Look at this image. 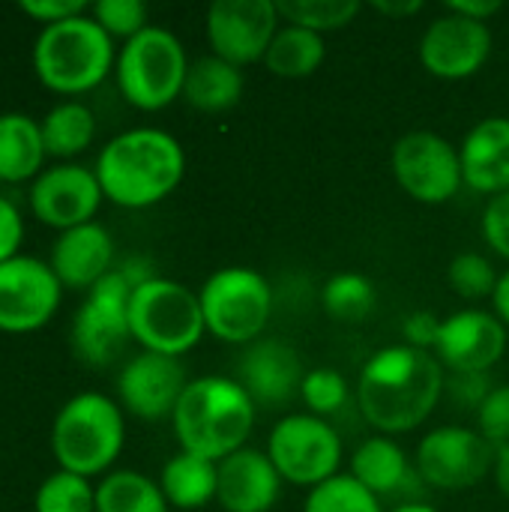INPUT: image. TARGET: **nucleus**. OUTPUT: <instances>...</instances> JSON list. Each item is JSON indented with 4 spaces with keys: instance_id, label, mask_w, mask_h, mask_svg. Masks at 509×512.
Masks as SVG:
<instances>
[{
    "instance_id": "f257e3e1",
    "label": "nucleus",
    "mask_w": 509,
    "mask_h": 512,
    "mask_svg": "<svg viewBox=\"0 0 509 512\" xmlns=\"http://www.w3.org/2000/svg\"><path fill=\"white\" fill-rule=\"evenodd\" d=\"M447 372L432 351L405 342L375 351L354 384L360 417L387 438L420 429L444 399Z\"/></svg>"
},
{
    "instance_id": "f03ea898",
    "label": "nucleus",
    "mask_w": 509,
    "mask_h": 512,
    "mask_svg": "<svg viewBox=\"0 0 509 512\" xmlns=\"http://www.w3.org/2000/svg\"><path fill=\"white\" fill-rule=\"evenodd\" d=\"M102 195L126 210H147L165 201L186 174L183 144L156 126H135L114 135L93 165Z\"/></svg>"
},
{
    "instance_id": "7ed1b4c3",
    "label": "nucleus",
    "mask_w": 509,
    "mask_h": 512,
    "mask_svg": "<svg viewBox=\"0 0 509 512\" xmlns=\"http://www.w3.org/2000/svg\"><path fill=\"white\" fill-rule=\"evenodd\" d=\"M258 420V405L243 384L228 375L192 378L183 390L171 429L183 453L222 462L246 447Z\"/></svg>"
},
{
    "instance_id": "20e7f679",
    "label": "nucleus",
    "mask_w": 509,
    "mask_h": 512,
    "mask_svg": "<svg viewBox=\"0 0 509 512\" xmlns=\"http://www.w3.org/2000/svg\"><path fill=\"white\" fill-rule=\"evenodd\" d=\"M126 420L120 402L105 393L72 396L51 423V456L60 471L78 477H105L123 453Z\"/></svg>"
},
{
    "instance_id": "39448f33",
    "label": "nucleus",
    "mask_w": 509,
    "mask_h": 512,
    "mask_svg": "<svg viewBox=\"0 0 509 512\" xmlns=\"http://www.w3.org/2000/svg\"><path fill=\"white\" fill-rule=\"evenodd\" d=\"M114 63V39L93 21L90 12L42 27L33 42V72L60 96H81L99 87Z\"/></svg>"
},
{
    "instance_id": "423d86ee",
    "label": "nucleus",
    "mask_w": 509,
    "mask_h": 512,
    "mask_svg": "<svg viewBox=\"0 0 509 512\" xmlns=\"http://www.w3.org/2000/svg\"><path fill=\"white\" fill-rule=\"evenodd\" d=\"M189 57L183 42L150 24L117 51L114 78L123 99L138 111H162L183 96V84L189 75Z\"/></svg>"
},
{
    "instance_id": "0eeeda50",
    "label": "nucleus",
    "mask_w": 509,
    "mask_h": 512,
    "mask_svg": "<svg viewBox=\"0 0 509 512\" xmlns=\"http://www.w3.org/2000/svg\"><path fill=\"white\" fill-rule=\"evenodd\" d=\"M129 330L132 342H138L141 351L177 360L207 336L198 294L183 282L165 276H156L132 291Z\"/></svg>"
},
{
    "instance_id": "6e6552de",
    "label": "nucleus",
    "mask_w": 509,
    "mask_h": 512,
    "mask_svg": "<svg viewBox=\"0 0 509 512\" xmlns=\"http://www.w3.org/2000/svg\"><path fill=\"white\" fill-rule=\"evenodd\" d=\"M204 327L225 345H252L273 318V288L252 267H222L198 291Z\"/></svg>"
},
{
    "instance_id": "1a4fd4ad",
    "label": "nucleus",
    "mask_w": 509,
    "mask_h": 512,
    "mask_svg": "<svg viewBox=\"0 0 509 512\" xmlns=\"http://www.w3.org/2000/svg\"><path fill=\"white\" fill-rule=\"evenodd\" d=\"M267 456L285 483L315 489L342 474L345 447L330 420L309 411H294L273 423L267 435Z\"/></svg>"
},
{
    "instance_id": "9d476101",
    "label": "nucleus",
    "mask_w": 509,
    "mask_h": 512,
    "mask_svg": "<svg viewBox=\"0 0 509 512\" xmlns=\"http://www.w3.org/2000/svg\"><path fill=\"white\" fill-rule=\"evenodd\" d=\"M390 165L402 192L429 207L447 204L465 189L459 147L429 129H414L402 135L393 144Z\"/></svg>"
},
{
    "instance_id": "9b49d317",
    "label": "nucleus",
    "mask_w": 509,
    "mask_h": 512,
    "mask_svg": "<svg viewBox=\"0 0 509 512\" xmlns=\"http://www.w3.org/2000/svg\"><path fill=\"white\" fill-rule=\"evenodd\" d=\"M129 297H132V285L114 267L81 300L72 318V351L84 366L102 369L114 363L126 348V342L132 339Z\"/></svg>"
},
{
    "instance_id": "f8f14e48",
    "label": "nucleus",
    "mask_w": 509,
    "mask_h": 512,
    "mask_svg": "<svg viewBox=\"0 0 509 512\" xmlns=\"http://www.w3.org/2000/svg\"><path fill=\"white\" fill-rule=\"evenodd\" d=\"M495 447L468 426H438L426 432L414 450L420 483L438 492H465L492 474Z\"/></svg>"
},
{
    "instance_id": "ddd939ff",
    "label": "nucleus",
    "mask_w": 509,
    "mask_h": 512,
    "mask_svg": "<svg viewBox=\"0 0 509 512\" xmlns=\"http://www.w3.org/2000/svg\"><path fill=\"white\" fill-rule=\"evenodd\" d=\"M279 27L282 18L273 0H216L210 3L204 21L210 54L240 69L264 63V54Z\"/></svg>"
},
{
    "instance_id": "4468645a",
    "label": "nucleus",
    "mask_w": 509,
    "mask_h": 512,
    "mask_svg": "<svg viewBox=\"0 0 509 512\" xmlns=\"http://www.w3.org/2000/svg\"><path fill=\"white\" fill-rule=\"evenodd\" d=\"M63 285L51 264L15 255L0 264V330L3 333H33L45 327L60 309Z\"/></svg>"
},
{
    "instance_id": "2eb2a0df",
    "label": "nucleus",
    "mask_w": 509,
    "mask_h": 512,
    "mask_svg": "<svg viewBox=\"0 0 509 512\" xmlns=\"http://www.w3.org/2000/svg\"><path fill=\"white\" fill-rule=\"evenodd\" d=\"M102 186L93 168L78 162H60L45 168L27 192L33 216L57 231H69L87 222H96L102 204Z\"/></svg>"
},
{
    "instance_id": "dca6fc26",
    "label": "nucleus",
    "mask_w": 509,
    "mask_h": 512,
    "mask_svg": "<svg viewBox=\"0 0 509 512\" xmlns=\"http://www.w3.org/2000/svg\"><path fill=\"white\" fill-rule=\"evenodd\" d=\"M492 45L489 24L444 12L420 36V63L441 81H465L489 63Z\"/></svg>"
},
{
    "instance_id": "f3484780",
    "label": "nucleus",
    "mask_w": 509,
    "mask_h": 512,
    "mask_svg": "<svg viewBox=\"0 0 509 512\" xmlns=\"http://www.w3.org/2000/svg\"><path fill=\"white\" fill-rule=\"evenodd\" d=\"M186 387H189L186 366L177 357L150 354V351L135 354L117 375L120 408L147 423L171 420Z\"/></svg>"
},
{
    "instance_id": "a211bd4d",
    "label": "nucleus",
    "mask_w": 509,
    "mask_h": 512,
    "mask_svg": "<svg viewBox=\"0 0 509 512\" xmlns=\"http://www.w3.org/2000/svg\"><path fill=\"white\" fill-rule=\"evenodd\" d=\"M507 327L495 312L462 309L441 321L435 357L447 375L456 372H492L507 354Z\"/></svg>"
},
{
    "instance_id": "6ab92c4d",
    "label": "nucleus",
    "mask_w": 509,
    "mask_h": 512,
    "mask_svg": "<svg viewBox=\"0 0 509 512\" xmlns=\"http://www.w3.org/2000/svg\"><path fill=\"white\" fill-rule=\"evenodd\" d=\"M243 390L249 393V399L258 408H285L294 399H300V387H303V363L300 354L282 342V339H258L252 345H246V351L240 354L237 363V375H234Z\"/></svg>"
},
{
    "instance_id": "aec40b11",
    "label": "nucleus",
    "mask_w": 509,
    "mask_h": 512,
    "mask_svg": "<svg viewBox=\"0 0 509 512\" xmlns=\"http://www.w3.org/2000/svg\"><path fill=\"white\" fill-rule=\"evenodd\" d=\"M285 480L267 450L243 447L219 462V507L225 512H270L282 498Z\"/></svg>"
},
{
    "instance_id": "412c9836",
    "label": "nucleus",
    "mask_w": 509,
    "mask_h": 512,
    "mask_svg": "<svg viewBox=\"0 0 509 512\" xmlns=\"http://www.w3.org/2000/svg\"><path fill=\"white\" fill-rule=\"evenodd\" d=\"M51 270L69 291H90L114 270V240L111 231L99 222H87L60 237L51 246Z\"/></svg>"
},
{
    "instance_id": "4be33fe9",
    "label": "nucleus",
    "mask_w": 509,
    "mask_h": 512,
    "mask_svg": "<svg viewBox=\"0 0 509 512\" xmlns=\"http://www.w3.org/2000/svg\"><path fill=\"white\" fill-rule=\"evenodd\" d=\"M465 189L495 198L509 192V117H486L459 144Z\"/></svg>"
},
{
    "instance_id": "5701e85b",
    "label": "nucleus",
    "mask_w": 509,
    "mask_h": 512,
    "mask_svg": "<svg viewBox=\"0 0 509 512\" xmlns=\"http://www.w3.org/2000/svg\"><path fill=\"white\" fill-rule=\"evenodd\" d=\"M348 474L366 486L375 498L387 495H402L411 489V480H420L414 471V459H408L405 447L396 438L387 435H372L366 438L348 465Z\"/></svg>"
},
{
    "instance_id": "b1692460",
    "label": "nucleus",
    "mask_w": 509,
    "mask_h": 512,
    "mask_svg": "<svg viewBox=\"0 0 509 512\" xmlns=\"http://www.w3.org/2000/svg\"><path fill=\"white\" fill-rule=\"evenodd\" d=\"M45 156L39 120L21 111L0 114V183L36 180L45 171Z\"/></svg>"
},
{
    "instance_id": "393cba45",
    "label": "nucleus",
    "mask_w": 509,
    "mask_h": 512,
    "mask_svg": "<svg viewBox=\"0 0 509 512\" xmlns=\"http://www.w3.org/2000/svg\"><path fill=\"white\" fill-rule=\"evenodd\" d=\"M243 87H246V78H243L240 66H234L216 54H207L189 66V75L183 84V99L195 111L222 114V111H231L243 99Z\"/></svg>"
},
{
    "instance_id": "a878e982",
    "label": "nucleus",
    "mask_w": 509,
    "mask_h": 512,
    "mask_svg": "<svg viewBox=\"0 0 509 512\" xmlns=\"http://www.w3.org/2000/svg\"><path fill=\"white\" fill-rule=\"evenodd\" d=\"M159 489L174 510H204L219 495V465L180 450L162 465Z\"/></svg>"
},
{
    "instance_id": "bb28decb",
    "label": "nucleus",
    "mask_w": 509,
    "mask_h": 512,
    "mask_svg": "<svg viewBox=\"0 0 509 512\" xmlns=\"http://www.w3.org/2000/svg\"><path fill=\"white\" fill-rule=\"evenodd\" d=\"M324 57H327V45H324L321 33H312V30L294 27V24H282L264 54V66L276 78L300 81V78L315 75L321 69Z\"/></svg>"
},
{
    "instance_id": "cd10ccee",
    "label": "nucleus",
    "mask_w": 509,
    "mask_h": 512,
    "mask_svg": "<svg viewBox=\"0 0 509 512\" xmlns=\"http://www.w3.org/2000/svg\"><path fill=\"white\" fill-rule=\"evenodd\" d=\"M39 129H42V144H45L48 156L72 159V156L84 153L93 144V138H96V117H93V111L84 102L66 99V102H57L39 120Z\"/></svg>"
},
{
    "instance_id": "c85d7f7f",
    "label": "nucleus",
    "mask_w": 509,
    "mask_h": 512,
    "mask_svg": "<svg viewBox=\"0 0 509 512\" xmlns=\"http://www.w3.org/2000/svg\"><path fill=\"white\" fill-rule=\"evenodd\" d=\"M159 480L141 471H111L96 486V512H168Z\"/></svg>"
},
{
    "instance_id": "c756f323",
    "label": "nucleus",
    "mask_w": 509,
    "mask_h": 512,
    "mask_svg": "<svg viewBox=\"0 0 509 512\" xmlns=\"http://www.w3.org/2000/svg\"><path fill=\"white\" fill-rule=\"evenodd\" d=\"M378 303L375 285L363 273H336L321 288V306L333 321H363Z\"/></svg>"
},
{
    "instance_id": "7c9ffc66",
    "label": "nucleus",
    "mask_w": 509,
    "mask_h": 512,
    "mask_svg": "<svg viewBox=\"0 0 509 512\" xmlns=\"http://www.w3.org/2000/svg\"><path fill=\"white\" fill-rule=\"evenodd\" d=\"M276 6H279L282 24L306 27V30L321 33V36L330 30L348 27L360 15L357 0H282Z\"/></svg>"
},
{
    "instance_id": "2f4dec72",
    "label": "nucleus",
    "mask_w": 509,
    "mask_h": 512,
    "mask_svg": "<svg viewBox=\"0 0 509 512\" xmlns=\"http://www.w3.org/2000/svg\"><path fill=\"white\" fill-rule=\"evenodd\" d=\"M303 512H387L381 498L360 486L351 474H336L333 480L309 489Z\"/></svg>"
},
{
    "instance_id": "473e14b6",
    "label": "nucleus",
    "mask_w": 509,
    "mask_h": 512,
    "mask_svg": "<svg viewBox=\"0 0 509 512\" xmlns=\"http://www.w3.org/2000/svg\"><path fill=\"white\" fill-rule=\"evenodd\" d=\"M36 512H96V486L87 477L54 471L42 480L33 498Z\"/></svg>"
},
{
    "instance_id": "72a5a7b5",
    "label": "nucleus",
    "mask_w": 509,
    "mask_h": 512,
    "mask_svg": "<svg viewBox=\"0 0 509 512\" xmlns=\"http://www.w3.org/2000/svg\"><path fill=\"white\" fill-rule=\"evenodd\" d=\"M354 399V390L348 384V378L336 369L318 366L312 372H306L303 387H300V402L306 405L309 414L330 420L336 414H342L348 408V402Z\"/></svg>"
},
{
    "instance_id": "f704fd0d",
    "label": "nucleus",
    "mask_w": 509,
    "mask_h": 512,
    "mask_svg": "<svg viewBox=\"0 0 509 512\" xmlns=\"http://www.w3.org/2000/svg\"><path fill=\"white\" fill-rule=\"evenodd\" d=\"M498 276L492 261L480 252H462L447 267V282L462 300H492Z\"/></svg>"
},
{
    "instance_id": "c9c22d12",
    "label": "nucleus",
    "mask_w": 509,
    "mask_h": 512,
    "mask_svg": "<svg viewBox=\"0 0 509 512\" xmlns=\"http://www.w3.org/2000/svg\"><path fill=\"white\" fill-rule=\"evenodd\" d=\"M90 15L111 39H123V42H129L144 27H150L147 6L141 0H99L90 6Z\"/></svg>"
},
{
    "instance_id": "e433bc0d",
    "label": "nucleus",
    "mask_w": 509,
    "mask_h": 512,
    "mask_svg": "<svg viewBox=\"0 0 509 512\" xmlns=\"http://www.w3.org/2000/svg\"><path fill=\"white\" fill-rule=\"evenodd\" d=\"M477 432L498 450L509 444V384H495L477 408Z\"/></svg>"
},
{
    "instance_id": "4c0bfd02",
    "label": "nucleus",
    "mask_w": 509,
    "mask_h": 512,
    "mask_svg": "<svg viewBox=\"0 0 509 512\" xmlns=\"http://www.w3.org/2000/svg\"><path fill=\"white\" fill-rule=\"evenodd\" d=\"M492 387H495L492 372H456V375H447L444 399H450L462 411H474L477 414V408L486 402Z\"/></svg>"
},
{
    "instance_id": "58836bf2",
    "label": "nucleus",
    "mask_w": 509,
    "mask_h": 512,
    "mask_svg": "<svg viewBox=\"0 0 509 512\" xmlns=\"http://www.w3.org/2000/svg\"><path fill=\"white\" fill-rule=\"evenodd\" d=\"M480 234H483L486 246L509 264V192L486 201V210L480 219Z\"/></svg>"
},
{
    "instance_id": "ea45409f",
    "label": "nucleus",
    "mask_w": 509,
    "mask_h": 512,
    "mask_svg": "<svg viewBox=\"0 0 509 512\" xmlns=\"http://www.w3.org/2000/svg\"><path fill=\"white\" fill-rule=\"evenodd\" d=\"M18 9H21L27 18L39 21L42 27H51V24L66 21V18H75V15L90 12L87 3H81V0H21Z\"/></svg>"
},
{
    "instance_id": "a19ab883",
    "label": "nucleus",
    "mask_w": 509,
    "mask_h": 512,
    "mask_svg": "<svg viewBox=\"0 0 509 512\" xmlns=\"http://www.w3.org/2000/svg\"><path fill=\"white\" fill-rule=\"evenodd\" d=\"M441 321H444V318H438V315L429 312V309L411 312V315L402 321L405 345L420 348V351H435V342H438V333H441Z\"/></svg>"
},
{
    "instance_id": "79ce46f5",
    "label": "nucleus",
    "mask_w": 509,
    "mask_h": 512,
    "mask_svg": "<svg viewBox=\"0 0 509 512\" xmlns=\"http://www.w3.org/2000/svg\"><path fill=\"white\" fill-rule=\"evenodd\" d=\"M24 240V219L18 213V207L0 195V264L12 261L21 249Z\"/></svg>"
},
{
    "instance_id": "37998d69",
    "label": "nucleus",
    "mask_w": 509,
    "mask_h": 512,
    "mask_svg": "<svg viewBox=\"0 0 509 512\" xmlns=\"http://www.w3.org/2000/svg\"><path fill=\"white\" fill-rule=\"evenodd\" d=\"M501 9H504L501 0H450L447 3V12H456L462 18L483 21V24H489V18H495Z\"/></svg>"
},
{
    "instance_id": "c03bdc74",
    "label": "nucleus",
    "mask_w": 509,
    "mask_h": 512,
    "mask_svg": "<svg viewBox=\"0 0 509 512\" xmlns=\"http://www.w3.org/2000/svg\"><path fill=\"white\" fill-rule=\"evenodd\" d=\"M492 312L509 330V267L498 276V285H495V294H492Z\"/></svg>"
},
{
    "instance_id": "a18cd8bd",
    "label": "nucleus",
    "mask_w": 509,
    "mask_h": 512,
    "mask_svg": "<svg viewBox=\"0 0 509 512\" xmlns=\"http://www.w3.org/2000/svg\"><path fill=\"white\" fill-rule=\"evenodd\" d=\"M492 480L498 486V492L507 498L509 504V444L495 450V465H492Z\"/></svg>"
},
{
    "instance_id": "49530a36",
    "label": "nucleus",
    "mask_w": 509,
    "mask_h": 512,
    "mask_svg": "<svg viewBox=\"0 0 509 512\" xmlns=\"http://www.w3.org/2000/svg\"><path fill=\"white\" fill-rule=\"evenodd\" d=\"M372 9H375V12H381V15H387V18H405V15H417V12H423V3H420V0H405V3H393V0L381 3V0H375V3H372Z\"/></svg>"
},
{
    "instance_id": "de8ad7c7",
    "label": "nucleus",
    "mask_w": 509,
    "mask_h": 512,
    "mask_svg": "<svg viewBox=\"0 0 509 512\" xmlns=\"http://www.w3.org/2000/svg\"><path fill=\"white\" fill-rule=\"evenodd\" d=\"M387 512H438L432 504H423V501H402V504H396L393 510Z\"/></svg>"
}]
</instances>
